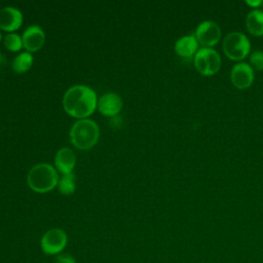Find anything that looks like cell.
I'll list each match as a JSON object with an SVG mask.
<instances>
[{"mask_svg": "<svg viewBox=\"0 0 263 263\" xmlns=\"http://www.w3.org/2000/svg\"><path fill=\"white\" fill-rule=\"evenodd\" d=\"M250 50L251 42L247 35L241 32H230L223 39V51L231 60H243L250 53Z\"/></svg>", "mask_w": 263, "mask_h": 263, "instance_id": "277c9868", "label": "cell"}, {"mask_svg": "<svg viewBox=\"0 0 263 263\" xmlns=\"http://www.w3.org/2000/svg\"><path fill=\"white\" fill-rule=\"evenodd\" d=\"M122 107V99L115 92H106L98 99L97 108L99 112L106 117H115L120 113Z\"/></svg>", "mask_w": 263, "mask_h": 263, "instance_id": "30bf717a", "label": "cell"}, {"mask_svg": "<svg viewBox=\"0 0 263 263\" xmlns=\"http://www.w3.org/2000/svg\"><path fill=\"white\" fill-rule=\"evenodd\" d=\"M59 172L49 163L41 162L31 167L27 175V184L37 193H46L58 186Z\"/></svg>", "mask_w": 263, "mask_h": 263, "instance_id": "7a4b0ae2", "label": "cell"}, {"mask_svg": "<svg viewBox=\"0 0 263 263\" xmlns=\"http://www.w3.org/2000/svg\"><path fill=\"white\" fill-rule=\"evenodd\" d=\"M2 40V35H1V33H0V41Z\"/></svg>", "mask_w": 263, "mask_h": 263, "instance_id": "603a6c76", "label": "cell"}, {"mask_svg": "<svg viewBox=\"0 0 263 263\" xmlns=\"http://www.w3.org/2000/svg\"><path fill=\"white\" fill-rule=\"evenodd\" d=\"M3 62V55H2V53L0 52V64Z\"/></svg>", "mask_w": 263, "mask_h": 263, "instance_id": "44dd1931", "label": "cell"}, {"mask_svg": "<svg viewBox=\"0 0 263 263\" xmlns=\"http://www.w3.org/2000/svg\"><path fill=\"white\" fill-rule=\"evenodd\" d=\"M23 47L26 51L32 53L40 50L45 43V33L41 27L37 25H32L28 27L23 35Z\"/></svg>", "mask_w": 263, "mask_h": 263, "instance_id": "9c48e42d", "label": "cell"}, {"mask_svg": "<svg viewBox=\"0 0 263 263\" xmlns=\"http://www.w3.org/2000/svg\"><path fill=\"white\" fill-rule=\"evenodd\" d=\"M3 43H4L5 48L8 49L9 51H12V52L20 51L23 47L22 36L16 34V33H7L4 36Z\"/></svg>", "mask_w": 263, "mask_h": 263, "instance_id": "e0dca14e", "label": "cell"}, {"mask_svg": "<svg viewBox=\"0 0 263 263\" xmlns=\"http://www.w3.org/2000/svg\"><path fill=\"white\" fill-rule=\"evenodd\" d=\"M250 65L258 71L263 70V51L260 49L254 50L250 55Z\"/></svg>", "mask_w": 263, "mask_h": 263, "instance_id": "ac0fdd59", "label": "cell"}, {"mask_svg": "<svg viewBox=\"0 0 263 263\" xmlns=\"http://www.w3.org/2000/svg\"><path fill=\"white\" fill-rule=\"evenodd\" d=\"M194 36L202 47H212L217 44L221 38V28L214 21H202L197 25Z\"/></svg>", "mask_w": 263, "mask_h": 263, "instance_id": "52a82bcc", "label": "cell"}, {"mask_svg": "<svg viewBox=\"0 0 263 263\" xmlns=\"http://www.w3.org/2000/svg\"><path fill=\"white\" fill-rule=\"evenodd\" d=\"M76 164V155L74 151L68 147L58 150L54 156V167L62 175L73 173Z\"/></svg>", "mask_w": 263, "mask_h": 263, "instance_id": "7c38bea8", "label": "cell"}, {"mask_svg": "<svg viewBox=\"0 0 263 263\" xmlns=\"http://www.w3.org/2000/svg\"><path fill=\"white\" fill-rule=\"evenodd\" d=\"M58 190L63 195H71L76 190V177L73 173L65 174L60 177L58 183Z\"/></svg>", "mask_w": 263, "mask_h": 263, "instance_id": "2e32d148", "label": "cell"}, {"mask_svg": "<svg viewBox=\"0 0 263 263\" xmlns=\"http://www.w3.org/2000/svg\"><path fill=\"white\" fill-rule=\"evenodd\" d=\"M254 69L249 63L238 62L231 68L230 79L232 84L238 89L250 87L254 81Z\"/></svg>", "mask_w": 263, "mask_h": 263, "instance_id": "ba28073f", "label": "cell"}, {"mask_svg": "<svg viewBox=\"0 0 263 263\" xmlns=\"http://www.w3.org/2000/svg\"><path fill=\"white\" fill-rule=\"evenodd\" d=\"M24 16L21 10L12 6H6L4 8H0V29L13 33L23 25Z\"/></svg>", "mask_w": 263, "mask_h": 263, "instance_id": "8fae6325", "label": "cell"}, {"mask_svg": "<svg viewBox=\"0 0 263 263\" xmlns=\"http://www.w3.org/2000/svg\"><path fill=\"white\" fill-rule=\"evenodd\" d=\"M193 64L201 75L211 76L220 70L222 60L219 52L213 47H201L194 54Z\"/></svg>", "mask_w": 263, "mask_h": 263, "instance_id": "5b68a950", "label": "cell"}, {"mask_svg": "<svg viewBox=\"0 0 263 263\" xmlns=\"http://www.w3.org/2000/svg\"><path fill=\"white\" fill-rule=\"evenodd\" d=\"M262 0H246V3L249 5V6H252L254 8H258L259 6H261L262 4Z\"/></svg>", "mask_w": 263, "mask_h": 263, "instance_id": "ffe728a7", "label": "cell"}, {"mask_svg": "<svg viewBox=\"0 0 263 263\" xmlns=\"http://www.w3.org/2000/svg\"><path fill=\"white\" fill-rule=\"evenodd\" d=\"M70 140L79 150H90L100 138V127L95 120L89 118L76 120L70 129Z\"/></svg>", "mask_w": 263, "mask_h": 263, "instance_id": "3957f363", "label": "cell"}, {"mask_svg": "<svg viewBox=\"0 0 263 263\" xmlns=\"http://www.w3.org/2000/svg\"><path fill=\"white\" fill-rule=\"evenodd\" d=\"M260 7H261V10L263 11V2H262V4H261V6H260Z\"/></svg>", "mask_w": 263, "mask_h": 263, "instance_id": "7402d4cb", "label": "cell"}, {"mask_svg": "<svg viewBox=\"0 0 263 263\" xmlns=\"http://www.w3.org/2000/svg\"><path fill=\"white\" fill-rule=\"evenodd\" d=\"M246 27L255 36L263 35V11L260 8H253L246 16Z\"/></svg>", "mask_w": 263, "mask_h": 263, "instance_id": "5bb4252c", "label": "cell"}, {"mask_svg": "<svg viewBox=\"0 0 263 263\" xmlns=\"http://www.w3.org/2000/svg\"><path fill=\"white\" fill-rule=\"evenodd\" d=\"M175 51L178 55L182 58H192L197 52L198 42L194 35H185L177 39L175 42Z\"/></svg>", "mask_w": 263, "mask_h": 263, "instance_id": "4fadbf2b", "label": "cell"}, {"mask_svg": "<svg viewBox=\"0 0 263 263\" xmlns=\"http://www.w3.org/2000/svg\"><path fill=\"white\" fill-rule=\"evenodd\" d=\"M97 93L91 87L84 84H76L69 87L63 97L65 112L77 120L90 116L97 109Z\"/></svg>", "mask_w": 263, "mask_h": 263, "instance_id": "6da1fadb", "label": "cell"}, {"mask_svg": "<svg viewBox=\"0 0 263 263\" xmlns=\"http://www.w3.org/2000/svg\"><path fill=\"white\" fill-rule=\"evenodd\" d=\"M54 263H77V260L73 255L63 252L54 257Z\"/></svg>", "mask_w": 263, "mask_h": 263, "instance_id": "d6986e66", "label": "cell"}, {"mask_svg": "<svg viewBox=\"0 0 263 263\" xmlns=\"http://www.w3.org/2000/svg\"><path fill=\"white\" fill-rule=\"evenodd\" d=\"M68 245V235L65 230L53 227L45 231L40 238V249L47 256H58Z\"/></svg>", "mask_w": 263, "mask_h": 263, "instance_id": "8992f818", "label": "cell"}, {"mask_svg": "<svg viewBox=\"0 0 263 263\" xmlns=\"http://www.w3.org/2000/svg\"><path fill=\"white\" fill-rule=\"evenodd\" d=\"M33 62H34V59L32 53L28 51H23L13 59L11 68L15 73L23 74L31 69V67L33 66Z\"/></svg>", "mask_w": 263, "mask_h": 263, "instance_id": "9a60e30c", "label": "cell"}]
</instances>
